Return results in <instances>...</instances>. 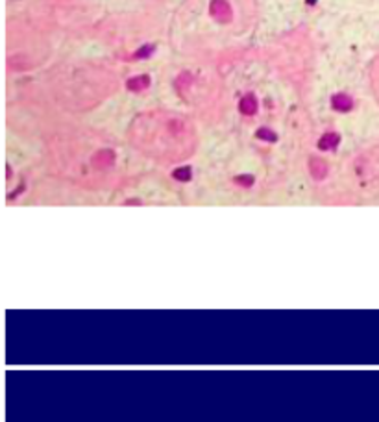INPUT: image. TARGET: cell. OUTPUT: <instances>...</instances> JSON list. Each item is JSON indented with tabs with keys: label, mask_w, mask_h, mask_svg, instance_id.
Listing matches in <instances>:
<instances>
[{
	"label": "cell",
	"mask_w": 379,
	"mask_h": 422,
	"mask_svg": "<svg viewBox=\"0 0 379 422\" xmlns=\"http://www.w3.org/2000/svg\"><path fill=\"white\" fill-rule=\"evenodd\" d=\"M131 143L154 158L181 159L193 152L194 132L180 115L168 112L144 113L131 124Z\"/></svg>",
	"instance_id": "6da1fadb"
},
{
	"label": "cell",
	"mask_w": 379,
	"mask_h": 422,
	"mask_svg": "<svg viewBox=\"0 0 379 422\" xmlns=\"http://www.w3.org/2000/svg\"><path fill=\"white\" fill-rule=\"evenodd\" d=\"M209 13L213 15V19L218 23H230L231 21V6L228 4V0H211L209 4Z\"/></svg>",
	"instance_id": "7a4b0ae2"
},
{
	"label": "cell",
	"mask_w": 379,
	"mask_h": 422,
	"mask_svg": "<svg viewBox=\"0 0 379 422\" xmlns=\"http://www.w3.org/2000/svg\"><path fill=\"white\" fill-rule=\"evenodd\" d=\"M115 163V152L113 150H100L92 156V165L97 169H107Z\"/></svg>",
	"instance_id": "3957f363"
},
{
	"label": "cell",
	"mask_w": 379,
	"mask_h": 422,
	"mask_svg": "<svg viewBox=\"0 0 379 422\" xmlns=\"http://www.w3.org/2000/svg\"><path fill=\"white\" fill-rule=\"evenodd\" d=\"M309 172L314 180H324L328 176V165L320 158H311L309 159Z\"/></svg>",
	"instance_id": "277c9868"
},
{
	"label": "cell",
	"mask_w": 379,
	"mask_h": 422,
	"mask_svg": "<svg viewBox=\"0 0 379 422\" xmlns=\"http://www.w3.org/2000/svg\"><path fill=\"white\" fill-rule=\"evenodd\" d=\"M340 143V135L335 134V132H328L324 134L318 141V149L320 150H335Z\"/></svg>",
	"instance_id": "5b68a950"
},
{
	"label": "cell",
	"mask_w": 379,
	"mask_h": 422,
	"mask_svg": "<svg viewBox=\"0 0 379 422\" xmlns=\"http://www.w3.org/2000/svg\"><path fill=\"white\" fill-rule=\"evenodd\" d=\"M239 107L244 115H255V113H257V98H255L252 93L244 95V97L240 98Z\"/></svg>",
	"instance_id": "8992f818"
},
{
	"label": "cell",
	"mask_w": 379,
	"mask_h": 422,
	"mask_svg": "<svg viewBox=\"0 0 379 422\" xmlns=\"http://www.w3.org/2000/svg\"><path fill=\"white\" fill-rule=\"evenodd\" d=\"M331 104H333V109H337V112H350L351 107H353V100L344 93L335 95V97L331 98Z\"/></svg>",
	"instance_id": "52a82bcc"
},
{
	"label": "cell",
	"mask_w": 379,
	"mask_h": 422,
	"mask_svg": "<svg viewBox=\"0 0 379 422\" xmlns=\"http://www.w3.org/2000/svg\"><path fill=\"white\" fill-rule=\"evenodd\" d=\"M126 85H128L129 91H135V93L144 91V89H148V85H150V76H146V75L135 76V78L128 80V84Z\"/></svg>",
	"instance_id": "ba28073f"
},
{
	"label": "cell",
	"mask_w": 379,
	"mask_h": 422,
	"mask_svg": "<svg viewBox=\"0 0 379 422\" xmlns=\"http://www.w3.org/2000/svg\"><path fill=\"white\" fill-rule=\"evenodd\" d=\"M154 50H156V47H154V45H144V47H141L137 52H135L134 56H131V60H146V58L152 56Z\"/></svg>",
	"instance_id": "9c48e42d"
},
{
	"label": "cell",
	"mask_w": 379,
	"mask_h": 422,
	"mask_svg": "<svg viewBox=\"0 0 379 422\" xmlns=\"http://www.w3.org/2000/svg\"><path fill=\"white\" fill-rule=\"evenodd\" d=\"M172 176L180 181H189L191 178H193V171H191V167H180V169H176Z\"/></svg>",
	"instance_id": "30bf717a"
},
{
	"label": "cell",
	"mask_w": 379,
	"mask_h": 422,
	"mask_svg": "<svg viewBox=\"0 0 379 422\" xmlns=\"http://www.w3.org/2000/svg\"><path fill=\"white\" fill-rule=\"evenodd\" d=\"M191 84H193V76H191L189 72H183V75H181L180 78L176 80V89H180V91H185V89L189 87Z\"/></svg>",
	"instance_id": "8fae6325"
},
{
	"label": "cell",
	"mask_w": 379,
	"mask_h": 422,
	"mask_svg": "<svg viewBox=\"0 0 379 422\" xmlns=\"http://www.w3.org/2000/svg\"><path fill=\"white\" fill-rule=\"evenodd\" d=\"M257 137L263 141H270V143H274V141L277 139V135L274 134L272 130H268V128H259L257 130Z\"/></svg>",
	"instance_id": "7c38bea8"
},
{
	"label": "cell",
	"mask_w": 379,
	"mask_h": 422,
	"mask_svg": "<svg viewBox=\"0 0 379 422\" xmlns=\"http://www.w3.org/2000/svg\"><path fill=\"white\" fill-rule=\"evenodd\" d=\"M254 176H250V174H242V176H237L235 178V184H239V186H242V187H250V186H254Z\"/></svg>",
	"instance_id": "4fadbf2b"
},
{
	"label": "cell",
	"mask_w": 379,
	"mask_h": 422,
	"mask_svg": "<svg viewBox=\"0 0 379 422\" xmlns=\"http://www.w3.org/2000/svg\"><path fill=\"white\" fill-rule=\"evenodd\" d=\"M307 2H309V4H314V0H307Z\"/></svg>",
	"instance_id": "5bb4252c"
}]
</instances>
